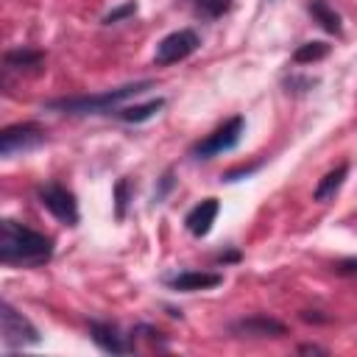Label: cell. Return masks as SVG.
<instances>
[{
	"instance_id": "2e32d148",
	"label": "cell",
	"mask_w": 357,
	"mask_h": 357,
	"mask_svg": "<svg viewBox=\"0 0 357 357\" xmlns=\"http://www.w3.org/2000/svg\"><path fill=\"white\" fill-rule=\"evenodd\" d=\"M329 56V45L326 42H304L296 47L293 53V61L296 64H312V61H321Z\"/></svg>"
},
{
	"instance_id": "52a82bcc",
	"label": "cell",
	"mask_w": 357,
	"mask_h": 357,
	"mask_svg": "<svg viewBox=\"0 0 357 357\" xmlns=\"http://www.w3.org/2000/svg\"><path fill=\"white\" fill-rule=\"evenodd\" d=\"M198 47H201V36H198L192 28H178V31L167 33V36L156 45L153 61H156L159 67L178 64V61H184L187 56H192Z\"/></svg>"
},
{
	"instance_id": "8992f818",
	"label": "cell",
	"mask_w": 357,
	"mask_h": 357,
	"mask_svg": "<svg viewBox=\"0 0 357 357\" xmlns=\"http://www.w3.org/2000/svg\"><path fill=\"white\" fill-rule=\"evenodd\" d=\"M36 198H39V204H42L56 220H61L64 226H75V223H78V201H75L73 190H67L64 184L47 181V184H42V187L36 190Z\"/></svg>"
},
{
	"instance_id": "ba28073f",
	"label": "cell",
	"mask_w": 357,
	"mask_h": 357,
	"mask_svg": "<svg viewBox=\"0 0 357 357\" xmlns=\"http://www.w3.org/2000/svg\"><path fill=\"white\" fill-rule=\"evenodd\" d=\"M89 337L106 354H128V351H134V340L128 335H123L120 326L112 324V321H89Z\"/></svg>"
},
{
	"instance_id": "5bb4252c",
	"label": "cell",
	"mask_w": 357,
	"mask_h": 357,
	"mask_svg": "<svg viewBox=\"0 0 357 357\" xmlns=\"http://www.w3.org/2000/svg\"><path fill=\"white\" fill-rule=\"evenodd\" d=\"M162 106H165V98H153V100L137 103V106H117L112 114L120 117V120H126V123H145V120H151Z\"/></svg>"
},
{
	"instance_id": "7c38bea8",
	"label": "cell",
	"mask_w": 357,
	"mask_h": 357,
	"mask_svg": "<svg viewBox=\"0 0 357 357\" xmlns=\"http://www.w3.org/2000/svg\"><path fill=\"white\" fill-rule=\"evenodd\" d=\"M346 176H349V162H340V165H335L321 181H318V187H315V192H312V198L318 201V204H324V201H329V198H335L337 195V190L343 187V181H346Z\"/></svg>"
},
{
	"instance_id": "8fae6325",
	"label": "cell",
	"mask_w": 357,
	"mask_h": 357,
	"mask_svg": "<svg viewBox=\"0 0 357 357\" xmlns=\"http://www.w3.org/2000/svg\"><path fill=\"white\" fill-rule=\"evenodd\" d=\"M165 282H167V287H173L178 293H195V290L218 287L223 282V276L220 273H209V271H181L176 276H167Z\"/></svg>"
},
{
	"instance_id": "d6986e66",
	"label": "cell",
	"mask_w": 357,
	"mask_h": 357,
	"mask_svg": "<svg viewBox=\"0 0 357 357\" xmlns=\"http://www.w3.org/2000/svg\"><path fill=\"white\" fill-rule=\"evenodd\" d=\"M134 14H137V0H128V3L117 6V8H112V11L103 17V22H106V25H114V22H120V20H126V17H134Z\"/></svg>"
},
{
	"instance_id": "ac0fdd59",
	"label": "cell",
	"mask_w": 357,
	"mask_h": 357,
	"mask_svg": "<svg viewBox=\"0 0 357 357\" xmlns=\"http://www.w3.org/2000/svg\"><path fill=\"white\" fill-rule=\"evenodd\" d=\"M128 190H131L128 178H120V181H117V187H114V215H117V220H123V218H126V206H128Z\"/></svg>"
},
{
	"instance_id": "e0dca14e",
	"label": "cell",
	"mask_w": 357,
	"mask_h": 357,
	"mask_svg": "<svg viewBox=\"0 0 357 357\" xmlns=\"http://www.w3.org/2000/svg\"><path fill=\"white\" fill-rule=\"evenodd\" d=\"M190 6H192V11H195L198 17H204V20H218V17L229 14L231 0H190Z\"/></svg>"
},
{
	"instance_id": "4fadbf2b",
	"label": "cell",
	"mask_w": 357,
	"mask_h": 357,
	"mask_svg": "<svg viewBox=\"0 0 357 357\" xmlns=\"http://www.w3.org/2000/svg\"><path fill=\"white\" fill-rule=\"evenodd\" d=\"M307 11L312 14V20H315L324 31H329V33H335V36H340V33H343L340 14H337L326 0H310V3H307Z\"/></svg>"
},
{
	"instance_id": "7402d4cb",
	"label": "cell",
	"mask_w": 357,
	"mask_h": 357,
	"mask_svg": "<svg viewBox=\"0 0 357 357\" xmlns=\"http://www.w3.org/2000/svg\"><path fill=\"white\" fill-rule=\"evenodd\" d=\"M257 167H259V162H254V165H248V167H237V170H229V173H223V181H237L240 176H251Z\"/></svg>"
},
{
	"instance_id": "603a6c76",
	"label": "cell",
	"mask_w": 357,
	"mask_h": 357,
	"mask_svg": "<svg viewBox=\"0 0 357 357\" xmlns=\"http://www.w3.org/2000/svg\"><path fill=\"white\" fill-rule=\"evenodd\" d=\"M298 351H301V354H326V349H321V346H315V343H304V346H298Z\"/></svg>"
},
{
	"instance_id": "9a60e30c",
	"label": "cell",
	"mask_w": 357,
	"mask_h": 357,
	"mask_svg": "<svg viewBox=\"0 0 357 357\" xmlns=\"http://www.w3.org/2000/svg\"><path fill=\"white\" fill-rule=\"evenodd\" d=\"M3 61H6L8 70H28V67H39L45 61V53L31 50V47H17V50H8L3 56Z\"/></svg>"
},
{
	"instance_id": "5b68a950",
	"label": "cell",
	"mask_w": 357,
	"mask_h": 357,
	"mask_svg": "<svg viewBox=\"0 0 357 357\" xmlns=\"http://www.w3.org/2000/svg\"><path fill=\"white\" fill-rule=\"evenodd\" d=\"M47 142V131L39 123H14L0 131V156L11 159L17 153H28Z\"/></svg>"
},
{
	"instance_id": "3957f363",
	"label": "cell",
	"mask_w": 357,
	"mask_h": 357,
	"mask_svg": "<svg viewBox=\"0 0 357 357\" xmlns=\"http://www.w3.org/2000/svg\"><path fill=\"white\" fill-rule=\"evenodd\" d=\"M0 332H3V349L14 351V349H25V346H36L42 340L39 329L20 312L14 310L8 301L0 304Z\"/></svg>"
},
{
	"instance_id": "cb8c5ba5",
	"label": "cell",
	"mask_w": 357,
	"mask_h": 357,
	"mask_svg": "<svg viewBox=\"0 0 357 357\" xmlns=\"http://www.w3.org/2000/svg\"><path fill=\"white\" fill-rule=\"evenodd\" d=\"M237 259H240V254H237V251H226V254H220V257H218V262H237Z\"/></svg>"
},
{
	"instance_id": "30bf717a",
	"label": "cell",
	"mask_w": 357,
	"mask_h": 357,
	"mask_svg": "<svg viewBox=\"0 0 357 357\" xmlns=\"http://www.w3.org/2000/svg\"><path fill=\"white\" fill-rule=\"evenodd\" d=\"M218 212H220L218 198H204L201 204H195V206L187 212V218H184L187 231H190L192 237H206V234L212 231V223H215Z\"/></svg>"
},
{
	"instance_id": "277c9868",
	"label": "cell",
	"mask_w": 357,
	"mask_h": 357,
	"mask_svg": "<svg viewBox=\"0 0 357 357\" xmlns=\"http://www.w3.org/2000/svg\"><path fill=\"white\" fill-rule=\"evenodd\" d=\"M245 131V120L237 114L231 120H226L223 126H218L212 134H206L204 139H198L192 148H190V156L192 159H212V156H220L231 148H237L240 137Z\"/></svg>"
},
{
	"instance_id": "7a4b0ae2",
	"label": "cell",
	"mask_w": 357,
	"mask_h": 357,
	"mask_svg": "<svg viewBox=\"0 0 357 357\" xmlns=\"http://www.w3.org/2000/svg\"><path fill=\"white\" fill-rule=\"evenodd\" d=\"M151 86H153V81H137V84H126V86L106 89V92H98V95L56 98V100H47L45 106L53 109V112H61V114H112L123 100L151 89Z\"/></svg>"
},
{
	"instance_id": "44dd1931",
	"label": "cell",
	"mask_w": 357,
	"mask_h": 357,
	"mask_svg": "<svg viewBox=\"0 0 357 357\" xmlns=\"http://www.w3.org/2000/svg\"><path fill=\"white\" fill-rule=\"evenodd\" d=\"M335 271H337V273H343V276H357V257L340 259V262L335 265Z\"/></svg>"
},
{
	"instance_id": "6da1fadb",
	"label": "cell",
	"mask_w": 357,
	"mask_h": 357,
	"mask_svg": "<svg viewBox=\"0 0 357 357\" xmlns=\"http://www.w3.org/2000/svg\"><path fill=\"white\" fill-rule=\"evenodd\" d=\"M53 240L11 218L0 220V262L8 268H39L50 262Z\"/></svg>"
},
{
	"instance_id": "9c48e42d",
	"label": "cell",
	"mask_w": 357,
	"mask_h": 357,
	"mask_svg": "<svg viewBox=\"0 0 357 357\" xmlns=\"http://www.w3.org/2000/svg\"><path fill=\"white\" fill-rule=\"evenodd\" d=\"M231 335L237 337H282L287 335V326L276 318H268V315H248V318H240L234 321L231 326Z\"/></svg>"
},
{
	"instance_id": "ffe728a7",
	"label": "cell",
	"mask_w": 357,
	"mask_h": 357,
	"mask_svg": "<svg viewBox=\"0 0 357 357\" xmlns=\"http://www.w3.org/2000/svg\"><path fill=\"white\" fill-rule=\"evenodd\" d=\"M173 184H176V178H173V170H165V176L159 178V187L153 190V201L159 204V201H165V195L173 190Z\"/></svg>"
}]
</instances>
